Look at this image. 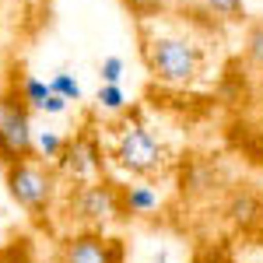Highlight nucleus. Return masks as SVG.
<instances>
[{"label": "nucleus", "instance_id": "obj_11", "mask_svg": "<svg viewBox=\"0 0 263 263\" xmlns=\"http://www.w3.org/2000/svg\"><path fill=\"white\" fill-rule=\"evenodd\" d=\"M232 214L239 218V221H253V218H260L263 214V200L256 197V193H242V197H235V203H232Z\"/></svg>", "mask_w": 263, "mask_h": 263}, {"label": "nucleus", "instance_id": "obj_1", "mask_svg": "<svg viewBox=\"0 0 263 263\" xmlns=\"http://www.w3.org/2000/svg\"><path fill=\"white\" fill-rule=\"evenodd\" d=\"M141 49L151 78L165 88H193L207 70L203 46L182 32H151L144 35Z\"/></svg>", "mask_w": 263, "mask_h": 263}, {"label": "nucleus", "instance_id": "obj_9", "mask_svg": "<svg viewBox=\"0 0 263 263\" xmlns=\"http://www.w3.org/2000/svg\"><path fill=\"white\" fill-rule=\"evenodd\" d=\"M18 95L25 99V105H28V109H42V102H46V95H49V84L39 81L35 74H25V78H21Z\"/></svg>", "mask_w": 263, "mask_h": 263}, {"label": "nucleus", "instance_id": "obj_12", "mask_svg": "<svg viewBox=\"0 0 263 263\" xmlns=\"http://www.w3.org/2000/svg\"><path fill=\"white\" fill-rule=\"evenodd\" d=\"M246 57L263 70V18L253 21V25H249V32H246Z\"/></svg>", "mask_w": 263, "mask_h": 263}, {"label": "nucleus", "instance_id": "obj_15", "mask_svg": "<svg viewBox=\"0 0 263 263\" xmlns=\"http://www.w3.org/2000/svg\"><path fill=\"white\" fill-rule=\"evenodd\" d=\"M99 105L105 112H123V105H126V95H123L120 84H102L99 88Z\"/></svg>", "mask_w": 263, "mask_h": 263}, {"label": "nucleus", "instance_id": "obj_7", "mask_svg": "<svg viewBox=\"0 0 263 263\" xmlns=\"http://www.w3.org/2000/svg\"><path fill=\"white\" fill-rule=\"evenodd\" d=\"M126 249L120 239H109L102 232H78L60 242V263H123Z\"/></svg>", "mask_w": 263, "mask_h": 263}, {"label": "nucleus", "instance_id": "obj_10", "mask_svg": "<svg viewBox=\"0 0 263 263\" xmlns=\"http://www.w3.org/2000/svg\"><path fill=\"white\" fill-rule=\"evenodd\" d=\"M63 137L57 134V130H42V134H35V155L39 158H46V162H57L63 151Z\"/></svg>", "mask_w": 263, "mask_h": 263}, {"label": "nucleus", "instance_id": "obj_5", "mask_svg": "<svg viewBox=\"0 0 263 263\" xmlns=\"http://www.w3.org/2000/svg\"><path fill=\"white\" fill-rule=\"evenodd\" d=\"M53 168H57L60 179L74 182V186H88V182L102 179V172H105V151H102V141L91 134V130L70 137V141L63 144L60 158L53 162Z\"/></svg>", "mask_w": 263, "mask_h": 263}, {"label": "nucleus", "instance_id": "obj_17", "mask_svg": "<svg viewBox=\"0 0 263 263\" xmlns=\"http://www.w3.org/2000/svg\"><path fill=\"white\" fill-rule=\"evenodd\" d=\"M4 253H7V263H32V249H28V239H18L14 246H7Z\"/></svg>", "mask_w": 263, "mask_h": 263}, {"label": "nucleus", "instance_id": "obj_8", "mask_svg": "<svg viewBox=\"0 0 263 263\" xmlns=\"http://www.w3.org/2000/svg\"><path fill=\"white\" fill-rule=\"evenodd\" d=\"M120 193H123L126 214H151V211H158V193H155L151 186H144V182L120 186Z\"/></svg>", "mask_w": 263, "mask_h": 263}, {"label": "nucleus", "instance_id": "obj_18", "mask_svg": "<svg viewBox=\"0 0 263 263\" xmlns=\"http://www.w3.org/2000/svg\"><path fill=\"white\" fill-rule=\"evenodd\" d=\"M39 112H49V116H60V112H67V99H60L57 91H49L46 95V102H42Z\"/></svg>", "mask_w": 263, "mask_h": 263}, {"label": "nucleus", "instance_id": "obj_6", "mask_svg": "<svg viewBox=\"0 0 263 263\" xmlns=\"http://www.w3.org/2000/svg\"><path fill=\"white\" fill-rule=\"evenodd\" d=\"M74 211L91 228H102V224H112V221H120V218H126L120 186L109 182V179H95V182H88V186H78Z\"/></svg>", "mask_w": 263, "mask_h": 263}, {"label": "nucleus", "instance_id": "obj_13", "mask_svg": "<svg viewBox=\"0 0 263 263\" xmlns=\"http://www.w3.org/2000/svg\"><path fill=\"white\" fill-rule=\"evenodd\" d=\"M211 14H218L221 21H242L246 18V0H207Z\"/></svg>", "mask_w": 263, "mask_h": 263}, {"label": "nucleus", "instance_id": "obj_14", "mask_svg": "<svg viewBox=\"0 0 263 263\" xmlns=\"http://www.w3.org/2000/svg\"><path fill=\"white\" fill-rule=\"evenodd\" d=\"M49 91H57L60 99H67V102H81V84L74 81L67 70H60L53 81H49Z\"/></svg>", "mask_w": 263, "mask_h": 263}, {"label": "nucleus", "instance_id": "obj_16", "mask_svg": "<svg viewBox=\"0 0 263 263\" xmlns=\"http://www.w3.org/2000/svg\"><path fill=\"white\" fill-rule=\"evenodd\" d=\"M123 78V60L120 57H105L102 60V84H120Z\"/></svg>", "mask_w": 263, "mask_h": 263}, {"label": "nucleus", "instance_id": "obj_3", "mask_svg": "<svg viewBox=\"0 0 263 263\" xmlns=\"http://www.w3.org/2000/svg\"><path fill=\"white\" fill-rule=\"evenodd\" d=\"M4 179H7L11 200L18 203V207H25L32 218L49 214L53 197H57V186H60V176H57V168L46 158L32 155V158H18V162L4 165Z\"/></svg>", "mask_w": 263, "mask_h": 263}, {"label": "nucleus", "instance_id": "obj_4", "mask_svg": "<svg viewBox=\"0 0 263 263\" xmlns=\"http://www.w3.org/2000/svg\"><path fill=\"white\" fill-rule=\"evenodd\" d=\"M35 155V130H32V109L25 105L18 91L0 95V165Z\"/></svg>", "mask_w": 263, "mask_h": 263}, {"label": "nucleus", "instance_id": "obj_2", "mask_svg": "<svg viewBox=\"0 0 263 263\" xmlns=\"http://www.w3.org/2000/svg\"><path fill=\"white\" fill-rule=\"evenodd\" d=\"M109 158L120 165L123 172L151 179V176H162L168 168V147L141 120H123L109 134Z\"/></svg>", "mask_w": 263, "mask_h": 263}]
</instances>
